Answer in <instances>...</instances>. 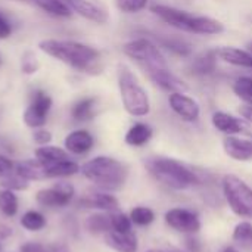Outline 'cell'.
Segmentation results:
<instances>
[{"label":"cell","instance_id":"obj_5","mask_svg":"<svg viewBox=\"0 0 252 252\" xmlns=\"http://www.w3.org/2000/svg\"><path fill=\"white\" fill-rule=\"evenodd\" d=\"M118 86L121 100L126 111L134 117H145L151 111V102L146 90L140 86L136 75L126 65H120L118 69Z\"/></svg>","mask_w":252,"mask_h":252},{"label":"cell","instance_id":"obj_12","mask_svg":"<svg viewBox=\"0 0 252 252\" xmlns=\"http://www.w3.org/2000/svg\"><path fill=\"white\" fill-rule=\"evenodd\" d=\"M71 10L77 12L80 16L93 21L96 24H105L108 21V12L90 0H63Z\"/></svg>","mask_w":252,"mask_h":252},{"label":"cell","instance_id":"obj_38","mask_svg":"<svg viewBox=\"0 0 252 252\" xmlns=\"http://www.w3.org/2000/svg\"><path fill=\"white\" fill-rule=\"evenodd\" d=\"M32 139H34L35 143L44 146V145H47V143L52 140V133H50L49 130H44V128L40 127V128H37V130L32 133Z\"/></svg>","mask_w":252,"mask_h":252},{"label":"cell","instance_id":"obj_27","mask_svg":"<svg viewBox=\"0 0 252 252\" xmlns=\"http://www.w3.org/2000/svg\"><path fill=\"white\" fill-rule=\"evenodd\" d=\"M94 105H96V99L94 97H84L81 100H78L72 109H71V115L75 121H87L90 118H93L94 115Z\"/></svg>","mask_w":252,"mask_h":252},{"label":"cell","instance_id":"obj_37","mask_svg":"<svg viewBox=\"0 0 252 252\" xmlns=\"http://www.w3.org/2000/svg\"><path fill=\"white\" fill-rule=\"evenodd\" d=\"M149 0H115L117 7L126 13H136L146 7Z\"/></svg>","mask_w":252,"mask_h":252},{"label":"cell","instance_id":"obj_18","mask_svg":"<svg viewBox=\"0 0 252 252\" xmlns=\"http://www.w3.org/2000/svg\"><path fill=\"white\" fill-rule=\"evenodd\" d=\"M217 66V53L216 50H207L193 58L189 65V71L193 75H208L216 71Z\"/></svg>","mask_w":252,"mask_h":252},{"label":"cell","instance_id":"obj_19","mask_svg":"<svg viewBox=\"0 0 252 252\" xmlns=\"http://www.w3.org/2000/svg\"><path fill=\"white\" fill-rule=\"evenodd\" d=\"M152 38L164 49L179 55V56H189L192 53V46L186 40L180 37H173V35H164V34H151Z\"/></svg>","mask_w":252,"mask_h":252},{"label":"cell","instance_id":"obj_14","mask_svg":"<svg viewBox=\"0 0 252 252\" xmlns=\"http://www.w3.org/2000/svg\"><path fill=\"white\" fill-rule=\"evenodd\" d=\"M105 242L109 248L117 252H136L137 251V238L133 232L120 233L109 230L105 233Z\"/></svg>","mask_w":252,"mask_h":252},{"label":"cell","instance_id":"obj_36","mask_svg":"<svg viewBox=\"0 0 252 252\" xmlns=\"http://www.w3.org/2000/svg\"><path fill=\"white\" fill-rule=\"evenodd\" d=\"M0 185L4 188V189H9V190H25L28 188V180L22 179L21 176H7L3 177L0 180Z\"/></svg>","mask_w":252,"mask_h":252},{"label":"cell","instance_id":"obj_49","mask_svg":"<svg viewBox=\"0 0 252 252\" xmlns=\"http://www.w3.org/2000/svg\"><path fill=\"white\" fill-rule=\"evenodd\" d=\"M25 1H31V0H25Z\"/></svg>","mask_w":252,"mask_h":252},{"label":"cell","instance_id":"obj_31","mask_svg":"<svg viewBox=\"0 0 252 252\" xmlns=\"http://www.w3.org/2000/svg\"><path fill=\"white\" fill-rule=\"evenodd\" d=\"M0 211L7 217H13L18 211V198L9 189L0 190Z\"/></svg>","mask_w":252,"mask_h":252},{"label":"cell","instance_id":"obj_46","mask_svg":"<svg viewBox=\"0 0 252 252\" xmlns=\"http://www.w3.org/2000/svg\"><path fill=\"white\" fill-rule=\"evenodd\" d=\"M168 252H182V251H179V250H176V248H170Z\"/></svg>","mask_w":252,"mask_h":252},{"label":"cell","instance_id":"obj_17","mask_svg":"<svg viewBox=\"0 0 252 252\" xmlns=\"http://www.w3.org/2000/svg\"><path fill=\"white\" fill-rule=\"evenodd\" d=\"M149 77H151V80L155 84H158L161 89H164L167 92H171V93H176V92L183 93V92L188 90V86L179 77H176L168 68L167 69L157 71V72H152V74H149Z\"/></svg>","mask_w":252,"mask_h":252},{"label":"cell","instance_id":"obj_45","mask_svg":"<svg viewBox=\"0 0 252 252\" xmlns=\"http://www.w3.org/2000/svg\"><path fill=\"white\" fill-rule=\"evenodd\" d=\"M223 252H239L236 248H233V247H229V248H226Z\"/></svg>","mask_w":252,"mask_h":252},{"label":"cell","instance_id":"obj_33","mask_svg":"<svg viewBox=\"0 0 252 252\" xmlns=\"http://www.w3.org/2000/svg\"><path fill=\"white\" fill-rule=\"evenodd\" d=\"M130 219L137 226H148V224H151L155 220V214L148 207H136L130 213Z\"/></svg>","mask_w":252,"mask_h":252},{"label":"cell","instance_id":"obj_39","mask_svg":"<svg viewBox=\"0 0 252 252\" xmlns=\"http://www.w3.org/2000/svg\"><path fill=\"white\" fill-rule=\"evenodd\" d=\"M12 34V27L9 24V21L0 13V40L7 38Z\"/></svg>","mask_w":252,"mask_h":252},{"label":"cell","instance_id":"obj_20","mask_svg":"<svg viewBox=\"0 0 252 252\" xmlns=\"http://www.w3.org/2000/svg\"><path fill=\"white\" fill-rule=\"evenodd\" d=\"M213 124L217 130H220L221 133H224L227 136L238 134L244 130V123L241 120L235 118L230 114L221 112V111H219L213 115Z\"/></svg>","mask_w":252,"mask_h":252},{"label":"cell","instance_id":"obj_48","mask_svg":"<svg viewBox=\"0 0 252 252\" xmlns=\"http://www.w3.org/2000/svg\"><path fill=\"white\" fill-rule=\"evenodd\" d=\"M248 49H250V52L252 53V43H250V44H248Z\"/></svg>","mask_w":252,"mask_h":252},{"label":"cell","instance_id":"obj_22","mask_svg":"<svg viewBox=\"0 0 252 252\" xmlns=\"http://www.w3.org/2000/svg\"><path fill=\"white\" fill-rule=\"evenodd\" d=\"M16 174L21 176L22 179L25 180H43V179H47V174H46V167L40 162V161H32V159H28V161H22L19 164H16Z\"/></svg>","mask_w":252,"mask_h":252},{"label":"cell","instance_id":"obj_47","mask_svg":"<svg viewBox=\"0 0 252 252\" xmlns=\"http://www.w3.org/2000/svg\"><path fill=\"white\" fill-rule=\"evenodd\" d=\"M148 252H164V251H161V250H149Z\"/></svg>","mask_w":252,"mask_h":252},{"label":"cell","instance_id":"obj_15","mask_svg":"<svg viewBox=\"0 0 252 252\" xmlns=\"http://www.w3.org/2000/svg\"><path fill=\"white\" fill-rule=\"evenodd\" d=\"M93 136L87 130H75L65 137V148L68 152L75 155L87 154L93 148Z\"/></svg>","mask_w":252,"mask_h":252},{"label":"cell","instance_id":"obj_9","mask_svg":"<svg viewBox=\"0 0 252 252\" xmlns=\"http://www.w3.org/2000/svg\"><path fill=\"white\" fill-rule=\"evenodd\" d=\"M75 190L71 183L59 182L50 189H41L37 192L35 199L41 207H65L71 202Z\"/></svg>","mask_w":252,"mask_h":252},{"label":"cell","instance_id":"obj_2","mask_svg":"<svg viewBox=\"0 0 252 252\" xmlns=\"http://www.w3.org/2000/svg\"><path fill=\"white\" fill-rule=\"evenodd\" d=\"M145 167L158 182L174 190H185L198 183L196 174L173 158L151 157L145 159Z\"/></svg>","mask_w":252,"mask_h":252},{"label":"cell","instance_id":"obj_35","mask_svg":"<svg viewBox=\"0 0 252 252\" xmlns=\"http://www.w3.org/2000/svg\"><path fill=\"white\" fill-rule=\"evenodd\" d=\"M131 219L126 214H112L111 216V226H112V230L115 232H120V233H128L131 232Z\"/></svg>","mask_w":252,"mask_h":252},{"label":"cell","instance_id":"obj_23","mask_svg":"<svg viewBox=\"0 0 252 252\" xmlns=\"http://www.w3.org/2000/svg\"><path fill=\"white\" fill-rule=\"evenodd\" d=\"M152 137V128L148 124L137 123L126 134V143L130 146H143L146 145Z\"/></svg>","mask_w":252,"mask_h":252},{"label":"cell","instance_id":"obj_50","mask_svg":"<svg viewBox=\"0 0 252 252\" xmlns=\"http://www.w3.org/2000/svg\"><path fill=\"white\" fill-rule=\"evenodd\" d=\"M0 62H1V61H0Z\"/></svg>","mask_w":252,"mask_h":252},{"label":"cell","instance_id":"obj_6","mask_svg":"<svg viewBox=\"0 0 252 252\" xmlns=\"http://www.w3.org/2000/svg\"><path fill=\"white\" fill-rule=\"evenodd\" d=\"M123 50L128 58L139 62L148 71V74L168 68L164 55L157 47V44L154 41H151L149 38L142 37V38L131 40L124 44Z\"/></svg>","mask_w":252,"mask_h":252},{"label":"cell","instance_id":"obj_25","mask_svg":"<svg viewBox=\"0 0 252 252\" xmlns=\"http://www.w3.org/2000/svg\"><path fill=\"white\" fill-rule=\"evenodd\" d=\"M78 171H80L78 164L71 161V159H63V161H59V162H55V164L46 167L47 179H52V177H68V176L77 174Z\"/></svg>","mask_w":252,"mask_h":252},{"label":"cell","instance_id":"obj_30","mask_svg":"<svg viewBox=\"0 0 252 252\" xmlns=\"http://www.w3.org/2000/svg\"><path fill=\"white\" fill-rule=\"evenodd\" d=\"M21 226L30 232H38L46 226V219L38 211H27L21 219Z\"/></svg>","mask_w":252,"mask_h":252},{"label":"cell","instance_id":"obj_21","mask_svg":"<svg viewBox=\"0 0 252 252\" xmlns=\"http://www.w3.org/2000/svg\"><path fill=\"white\" fill-rule=\"evenodd\" d=\"M81 205L87 208H99L103 211H115L118 208V201L115 196L105 193V192H94L80 201Z\"/></svg>","mask_w":252,"mask_h":252},{"label":"cell","instance_id":"obj_40","mask_svg":"<svg viewBox=\"0 0 252 252\" xmlns=\"http://www.w3.org/2000/svg\"><path fill=\"white\" fill-rule=\"evenodd\" d=\"M12 168H13V162H12L9 158L0 155V176L9 174V173L12 171Z\"/></svg>","mask_w":252,"mask_h":252},{"label":"cell","instance_id":"obj_10","mask_svg":"<svg viewBox=\"0 0 252 252\" xmlns=\"http://www.w3.org/2000/svg\"><path fill=\"white\" fill-rule=\"evenodd\" d=\"M165 223L182 233H196L201 229L198 216L185 208H173L165 213Z\"/></svg>","mask_w":252,"mask_h":252},{"label":"cell","instance_id":"obj_4","mask_svg":"<svg viewBox=\"0 0 252 252\" xmlns=\"http://www.w3.org/2000/svg\"><path fill=\"white\" fill-rule=\"evenodd\" d=\"M151 10L159 16L162 21L170 24L174 28H179L186 32L195 34H219L223 32L224 27L220 21L210 16H198L188 13L185 10L167 6V4H154Z\"/></svg>","mask_w":252,"mask_h":252},{"label":"cell","instance_id":"obj_43","mask_svg":"<svg viewBox=\"0 0 252 252\" xmlns=\"http://www.w3.org/2000/svg\"><path fill=\"white\" fill-rule=\"evenodd\" d=\"M188 247H189V250L193 252H198L199 251V242L198 241H195V239H188Z\"/></svg>","mask_w":252,"mask_h":252},{"label":"cell","instance_id":"obj_41","mask_svg":"<svg viewBox=\"0 0 252 252\" xmlns=\"http://www.w3.org/2000/svg\"><path fill=\"white\" fill-rule=\"evenodd\" d=\"M21 252H46L44 247L37 242H28L21 247Z\"/></svg>","mask_w":252,"mask_h":252},{"label":"cell","instance_id":"obj_3","mask_svg":"<svg viewBox=\"0 0 252 252\" xmlns=\"http://www.w3.org/2000/svg\"><path fill=\"white\" fill-rule=\"evenodd\" d=\"M81 173L92 183L105 190H118L128 177L126 164L109 157H96L81 167Z\"/></svg>","mask_w":252,"mask_h":252},{"label":"cell","instance_id":"obj_28","mask_svg":"<svg viewBox=\"0 0 252 252\" xmlns=\"http://www.w3.org/2000/svg\"><path fill=\"white\" fill-rule=\"evenodd\" d=\"M233 241L245 251L252 252V224L248 221L239 223L233 230Z\"/></svg>","mask_w":252,"mask_h":252},{"label":"cell","instance_id":"obj_16","mask_svg":"<svg viewBox=\"0 0 252 252\" xmlns=\"http://www.w3.org/2000/svg\"><path fill=\"white\" fill-rule=\"evenodd\" d=\"M216 53H217L219 59H221V61H224L227 63L252 69L251 52L236 49V47H220V49H216Z\"/></svg>","mask_w":252,"mask_h":252},{"label":"cell","instance_id":"obj_8","mask_svg":"<svg viewBox=\"0 0 252 252\" xmlns=\"http://www.w3.org/2000/svg\"><path fill=\"white\" fill-rule=\"evenodd\" d=\"M50 108H52V97L41 90L34 92L32 99L24 112V117H22L24 123L31 128L43 127L47 121Z\"/></svg>","mask_w":252,"mask_h":252},{"label":"cell","instance_id":"obj_29","mask_svg":"<svg viewBox=\"0 0 252 252\" xmlns=\"http://www.w3.org/2000/svg\"><path fill=\"white\" fill-rule=\"evenodd\" d=\"M86 227L90 233H108L109 230H112L111 226V216H105V214H93L87 219L86 221Z\"/></svg>","mask_w":252,"mask_h":252},{"label":"cell","instance_id":"obj_11","mask_svg":"<svg viewBox=\"0 0 252 252\" xmlns=\"http://www.w3.org/2000/svg\"><path fill=\"white\" fill-rule=\"evenodd\" d=\"M168 103L171 106V109L185 121L188 123H193L199 118L201 109L199 105L189 96L183 94V93H171L168 97Z\"/></svg>","mask_w":252,"mask_h":252},{"label":"cell","instance_id":"obj_1","mask_svg":"<svg viewBox=\"0 0 252 252\" xmlns=\"http://www.w3.org/2000/svg\"><path fill=\"white\" fill-rule=\"evenodd\" d=\"M40 50H43L46 55L69 65L71 68H75L83 72L94 74L99 72V61L100 53L87 44L72 41V40H55L47 38L38 43Z\"/></svg>","mask_w":252,"mask_h":252},{"label":"cell","instance_id":"obj_42","mask_svg":"<svg viewBox=\"0 0 252 252\" xmlns=\"http://www.w3.org/2000/svg\"><path fill=\"white\" fill-rule=\"evenodd\" d=\"M239 112L242 114L244 118H247L248 121L252 123V105H245V106H241Z\"/></svg>","mask_w":252,"mask_h":252},{"label":"cell","instance_id":"obj_13","mask_svg":"<svg viewBox=\"0 0 252 252\" xmlns=\"http://www.w3.org/2000/svg\"><path fill=\"white\" fill-rule=\"evenodd\" d=\"M223 148H224V152L236 161L252 159V140L227 136L223 142Z\"/></svg>","mask_w":252,"mask_h":252},{"label":"cell","instance_id":"obj_24","mask_svg":"<svg viewBox=\"0 0 252 252\" xmlns=\"http://www.w3.org/2000/svg\"><path fill=\"white\" fill-rule=\"evenodd\" d=\"M35 158L44 167L52 165V164L59 162V161H63V159H69L68 158V154L63 149L56 148V146H49V145H44V146L38 148L35 151Z\"/></svg>","mask_w":252,"mask_h":252},{"label":"cell","instance_id":"obj_32","mask_svg":"<svg viewBox=\"0 0 252 252\" xmlns=\"http://www.w3.org/2000/svg\"><path fill=\"white\" fill-rule=\"evenodd\" d=\"M233 92L244 99L245 102H248L252 105V78L251 77H241L235 81L233 84Z\"/></svg>","mask_w":252,"mask_h":252},{"label":"cell","instance_id":"obj_34","mask_svg":"<svg viewBox=\"0 0 252 252\" xmlns=\"http://www.w3.org/2000/svg\"><path fill=\"white\" fill-rule=\"evenodd\" d=\"M40 68V63L35 58V55L31 52V50H27L24 52V55L21 56V69L24 74L27 75H32L38 71Z\"/></svg>","mask_w":252,"mask_h":252},{"label":"cell","instance_id":"obj_26","mask_svg":"<svg viewBox=\"0 0 252 252\" xmlns=\"http://www.w3.org/2000/svg\"><path fill=\"white\" fill-rule=\"evenodd\" d=\"M31 3L53 16L66 18L71 15V7L63 0H31Z\"/></svg>","mask_w":252,"mask_h":252},{"label":"cell","instance_id":"obj_7","mask_svg":"<svg viewBox=\"0 0 252 252\" xmlns=\"http://www.w3.org/2000/svg\"><path fill=\"white\" fill-rule=\"evenodd\" d=\"M223 193L230 210L236 216L252 219V189L242 179L233 174L224 176Z\"/></svg>","mask_w":252,"mask_h":252},{"label":"cell","instance_id":"obj_44","mask_svg":"<svg viewBox=\"0 0 252 252\" xmlns=\"http://www.w3.org/2000/svg\"><path fill=\"white\" fill-rule=\"evenodd\" d=\"M52 252H69V250L65 247V245H61V247H56V248H53Z\"/></svg>","mask_w":252,"mask_h":252}]
</instances>
